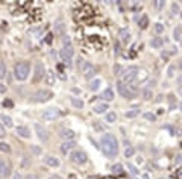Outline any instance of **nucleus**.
I'll use <instances>...</instances> for the list:
<instances>
[{
    "label": "nucleus",
    "mask_w": 182,
    "mask_h": 179,
    "mask_svg": "<svg viewBox=\"0 0 182 179\" xmlns=\"http://www.w3.org/2000/svg\"><path fill=\"white\" fill-rule=\"evenodd\" d=\"M100 147L102 152L108 156V158H114L118 153V141L114 134H105L100 140Z\"/></svg>",
    "instance_id": "nucleus-1"
},
{
    "label": "nucleus",
    "mask_w": 182,
    "mask_h": 179,
    "mask_svg": "<svg viewBox=\"0 0 182 179\" xmlns=\"http://www.w3.org/2000/svg\"><path fill=\"white\" fill-rule=\"evenodd\" d=\"M29 73H31V62L27 61H21V62H17L15 67H14V76L17 81L23 82L29 78Z\"/></svg>",
    "instance_id": "nucleus-2"
},
{
    "label": "nucleus",
    "mask_w": 182,
    "mask_h": 179,
    "mask_svg": "<svg viewBox=\"0 0 182 179\" xmlns=\"http://www.w3.org/2000/svg\"><path fill=\"white\" fill-rule=\"evenodd\" d=\"M138 73H140V68L135 67V65H131V67H128V68L122 73V76H120L118 81H120L122 84H125V85H129V84H132V82H136Z\"/></svg>",
    "instance_id": "nucleus-3"
},
{
    "label": "nucleus",
    "mask_w": 182,
    "mask_h": 179,
    "mask_svg": "<svg viewBox=\"0 0 182 179\" xmlns=\"http://www.w3.org/2000/svg\"><path fill=\"white\" fill-rule=\"evenodd\" d=\"M52 97H53V93H52L50 90L43 88V90L35 91L34 94H31V96H29V102H32V103H43V102L50 100Z\"/></svg>",
    "instance_id": "nucleus-4"
},
{
    "label": "nucleus",
    "mask_w": 182,
    "mask_h": 179,
    "mask_svg": "<svg viewBox=\"0 0 182 179\" xmlns=\"http://www.w3.org/2000/svg\"><path fill=\"white\" fill-rule=\"evenodd\" d=\"M70 159L78 166H84L88 161V155H87V152L84 149H75L71 152V155H70Z\"/></svg>",
    "instance_id": "nucleus-5"
},
{
    "label": "nucleus",
    "mask_w": 182,
    "mask_h": 179,
    "mask_svg": "<svg viewBox=\"0 0 182 179\" xmlns=\"http://www.w3.org/2000/svg\"><path fill=\"white\" fill-rule=\"evenodd\" d=\"M46 76H47V73H46L44 64H43L41 61L35 62V67H34V78H32V84H38V82H41V81H43V79L46 78Z\"/></svg>",
    "instance_id": "nucleus-6"
},
{
    "label": "nucleus",
    "mask_w": 182,
    "mask_h": 179,
    "mask_svg": "<svg viewBox=\"0 0 182 179\" xmlns=\"http://www.w3.org/2000/svg\"><path fill=\"white\" fill-rule=\"evenodd\" d=\"M73 55H75V49H73V46H64L61 50H59V56L64 59V62H65V65H71V58H73Z\"/></svg>",
    "instance_id": "nucleus-7"
},
{
    "label": "nucleus",
    "mask_w": 182,
    "mask_h": 179,
    "mask_svg": "<svg viewBox=\"0 0 182 179\" xmlns=\"http://www.w3.org/2000/svg\"><path fill=\"white\" fill-rule=\"evenodd\" d=\"M117 90H118V93H120V94H122V96H123L125 99H128V100H129V99H134V97L136 96V93H134L132 90L128 87V85L122 84L120 81L117 82Z\"/></svg>",
    "instance_id": "nucleus-8"
},
{
    "label": "nucleus",
    "mask_w": 182,
    "mask_h": 179,
    "mask_svg": "<svg viewBox=\"0 0 182 179\" xmlns=\"http://www.w3.org/2000/svg\"><path fill=\"white\" fill-rule=\"evenodd\" d=\"M81 67H82V71H84L85 79H87V81H91V78L96 75V67H94L91 62H84Z\"/></svg>",
    "instance_id": "nucleus-9"
},
{
    "label": "nucleus",
    "mask_w": 182,
    "mask_h": 179,
    "mask_svg": "<svg viewBox=\"0 0 182 179\" xmlns=\"http://www.w3.org/2000/svg\"><path fill=\"white\" fill-rule=\"evenodd\" d=\"M35 132H37V137L40 138V141H43V143H47V141H49V131L46 129L43 125L35 123Z\"/></svg>",
    "instance_id": "nucleus-10"
},
{
    "label": "nucleus",
    "mask_w": 182,
    "mask_h": 179,
    "mask_svg": "<svg viewBox=\"0 0 182 179\" xmlns=\"http://www.w3.org/2000/svg\"><path fill=\"white\" fill-rule=\"evenodd\" d=\"M59 137H61L64 141H73V140L76 138V132H75L73 129H70V128H64V129H61Z\"/></svg>",
    "instance_id": "nucleus-11"
},
{
    "label": "nucleus",
    "mask_w": 182,
    "mask_h": 179,
    "mask_svg": "<svg viewBox=\"0 0 182 179\" xmlns=\"http://www.w3.org/2000/svg\"><path fill=\"white\" fill-rule=\"evenodd\" d=\"M11 173V164L6 163L3 158H0V178H6Z\"/></svg>",
    "instance_id": "nucleus-12"
},
{
    "label": "nucleus",
    "mask_w": 182,
    "mask_h": 179,
    "mask_svg": "<svg viewBox=\"0 0 182 179\" xmlns=\"http://www.w3.org/2000/svg\"><path fill=\"white\" fill-rule=\"evenodd\" d=\"M44 164H46V166H49V167L56 169V167H59V166H61V161H59L56 156H53V155H47V156L44 158Z\"/></svg>",
    "instance_id": "nucleus-13"
},
{
    "label": "nucleus",
    "mask_w": 182,
    "mask_h": 179,
    "mask_svg": "<svg viewBox=\"0 0 182 179\" xmlns=\"http://www.w3.org/2000/svg\"><path fill=\"white\" fill-rule=\"evenodd\" d=\"M15 132H17L18 137H21V138H31V129H29L26 125L17 126V128H15Z\"/></svg>",
    "instance_id": "nucleus-14"
},
{
    "label": "nucleus",
    "mask_w": 182,
    "mask_h": 179,
    "mask_svg": "<svg viewBox=\"0 0 182 179\" xmlns=\"http://www.w3.org/2000/svg\"><path fill=\"white\" fill-rule=\"evenodd\" d=\"M61 115V112L58 111V109H55V108H52V109H47L43 112V119L44 120H55V119H58Z\"/></svg>",
    "instance_id": "nucleus-15"
},
{
    "label": "nucleus",
    "mask_w": 182,
    "mask_h": 179,
    "mask_svg": "<svg viewBox=\"0 0 182 179\" xmlns=\"http://www.w3.org/2000/svg\"><path fill=\"white\" fill-rule=\"evenodd\" d=\"M100 97H102V100H105L106 103H109V102H112L114 100V91L111 87H108V88L103 90V93L100 94Z\"/></svg>",
    "instance_id": "nucleus-16"
},
{
    "label": "nucleus",
    "mask_w": 182,
    "mask_h": 179,
    "mask_svg": "<svg viewBox=\"0 0 182 179\" xmlns=\"http://www.w3.org/2000/svg\"><path fill=\"white\" fill-rule=\"evenodd\" d=\"M76 147V143L75 141H64L62 144H61V153H64V155H67L71 149H75Z\"/></svg>",
    "instance_id": "nucleus-17"
},
{
    "label": "nucleus",
    "mask_w": 182,
    "mask_h": 179,
    "mask_svg": "<svg viewBox=\"0 0 182 179\" xmlns=\"http://www.w3.org/2000/svg\"><path fill=\"white\" fill-rule=\"evenodd\" d=\"M108 109H109V106H108V103H106V102H102V103H99V105H96L93 111H94L96 114H103V112L106 114V112H108Z\"/></svg>",
    "instance_id": "nucleus-18"
},
{
    "label": "nucleus",
    "mask_w": 182,
    "mask_h": 179,
    "mask_svg": "<svg viewBox=\"0 0 182 179\" xmlns=\"http://www.w3.org/2000/svg\"><path fill=\"white\" fill-rule=\"evenodd\" d=\"M0 122H2V125L6 126V128H14L12 119H11L9 115H6V114H2V115H0Z\"/></svg>",
    "instance_id": "nucleus-19"
},
{
    "label": "nucleus",
    "mask_w": 182,
    "mask_h": 179,
    "mask_svg": "<svg viewBox=\"0 0 182 179\" xmlns=\"http://www.w3.org/2000/svg\"><path fill=\"white\" fill-rule=\"evenodd\" d=\"M118 35H120V40H122L123 43H128V41L131 40V34H129V31L125 29V27H122V29L118 31Z\"/></svg>",
    "instance_id": "nucleus-20"
},
{
    "label": "nucleus",
    "mask_w": 182,
    "mask_h": 179,
    "mask_svg": "<svg viewBox=\"0 0 182 179\" xmlns=\"http://www.w3.org/2000/svg\"><path fill=\"white\" fill-rule=\"evenodd\" d=\"M150 46H152L153 49H161V47L164 46V40H162L161 37L152 38V40H150Z\"/></svg>",
    "instance_id": "nucleus-21"
},
{
    "label": "nucleus",
    "mask_w": 182,
    "mask_h": 179,
    "mask_svg": "<svg viewBox=\"0 0 182 179\" xmlns=\"http://www.w3.org/2000/svg\"><path fill=\"white\" fill-rule=\"evenodd\" d=\"M0 152L2 153H11L12 149H11V144L5 143V141H0Z\"/></svg>",
    "instance_id": "nucleus-22"
},
{
    "label": "nucleus",
    "mask_w": 182,
    "mask_h": 179,
    "mask_svg": "<svg viewBox=\"0 0 182 179\" xmlns=\"http://www.w3.org/2000/svg\"><path fill=\"white\" fill-rule=\"evenodd\" d=\"M71 105H73L75 108H78V109H82V108H84V100H81L79 97H73V99H71Z\"/></svg>",
    "instance_id": "nucleus-23"
},
{
    "label": "nucleus",
    "mask_w": 182,
    "mask_h": 179,
    "mask_svg": "<svg viewBox=\"0 0 182 179\" xmlns=\"http://www.w3.org/2000/svg\"><path fill=\"white\" fill-rule=\"evenodd\" d=\"M105 119H106V122H108V123H114V122L117 120V114H115V112H112V111H108V112L105 114Z\"/></svg>",
    "instance_id": "nucleus-24"
},
{
    "label": "nucleus",
    "mask_w": 182,
    "mask_h": 179,
    "mask_svg": "<svg viewBox=\"0 0 182 179\" xmlns=\"http://www.w3.org/2000/svg\"><path fill=\"white\" fill-rule=\"evenodd\" d=\"M173 38L176 41H181L182 40V27L181 26H176V29L173 31Z\"/></svg>",
    "instance_id": "nucleus-25"
},
{
    "label": "nucleus",
    "mask_w": 182,
    "mask_h": 179,
    "mask_svg": "<svg viewBox=\"0 0 182 179\" xmlns=\"http://www.w3.org/2000/svg\"><path fill=\"white\" fill-rule=\"evenodd\" d=\"M175 75H176V65H175V64H170L169 68H167V76H169L170 79H173Z\"/></svg>",
    "instance_id": "nucleus-26"
},
{
    "label": "nucleus",
    "mask_w": 182,
    "mask_h": 179,
    "mask_svg": "<svg viewBox=\"0 0 182 179\" xmlns=\"http://www.w3.org/2000/svg\"><path fill=\"white\" fill-rule=\"evenodd\" d=\"M147 71L146 70H140V73H138V76H136V81L141 84V82H144V81H147Z\"/></svg>",
    "instance_id": "nucleus-27"
},
{
    "label": "nucleus",
    "mask_w": 182,
    "mask_h": 179,
    "mask_svg": "<svg viewBox=\"0 0 182 179\" xmlns=\"http://www.w3.org/2000/svg\"><path fill=\"white\" fill-rule=\"evenodd\" d=\"M138 114H140V109H129V111L125 112V117L126 119H135Z\"/></svg>",
    "instance_id": "nucleus-28"
},
{
    "label": "nucleus",
    "mask_w": 182,
    "mask_h": 179,
    "mask_svg": "<svg viewBox=\"0 0 182 179\" xmlns=\"http://www.w3.org/2000/svg\"><path fill=\"white\" fill-rule=\"evenodd\" d=\"M138 24H140V27H141V29H146V27H147V24H149V18H147V15H143V17L140 18Z\"/></svg>",
    "instance_id": "nucleus-29"
},
{
    "label": "nucleus",
    "mask_w": 182,
    "mask_h": 179,
    "mask_svg": "<svg viewBox=\"0 0 182 179\" xmlns=\"http://www.w3.org/2000/svg\"><path fill=\"white\" fill-rule=\"evenodd\" d=\"M152 96H153L152 88H144V90H143V99H144V100H150V99H152Z\"/></svg>",
    "instance_id": "nucleus-30"
},
{
    "label": "nucleus",
    "mask_w": 182,
    "mask_h": 179,
    "mask_svg": "<svg viewBox=\"0 0 182 179\" xmlns=\"http://www.w3.org/2000/svg\"><path fill=\"white\" fill-rule=\"evenodd\" d=\"M164 29H166V27H164V24H162V23H155V26H153V31H155V34H158V35H159V34H162V32H164Z\"/></svg>",
    "instance_id": "nucleus-31"
},
{
    "label": "nucleus",
    "mask_w": 182,
    "mask_h": 179,
    "mask_svg": "<svg viewBox=\"0 0 182 179\" xmlns=\"http://www.w3.org/2000/svg\"><path fill=\"white\" fill-rule=\"evenodd\" d=\"M128 170H129L131 175H134V176H138V175H140V170L136 169L134 164H131V163H128Z\"/></svg>",
    "instance_id": "nucleus-32"
},
{
    "label": "nucleus",
    "mask_w": 182,
    "mask_h": 179,
    "mask_svg": "<svg viewBox=\"0 0 182 179\" xmlns=\"http://www.w3.org/2000/svg\"><path fill=\"white\" fill-rule=\"evenodd\" d=\"M99 87H100V79H93V81H91V84H90L91 91H97Z\"/></svg>",
    "instance_id": "nucleus-33"
},
{
    "label": "nucleus",
    "mask_w": 182,
    "mask_h": 179,
    "mask_svg": "<svg viewBox=\"0 0 182 179\" xmlns=\"http://www.w3.org/2000/svg\"><path fill=\"white\" fill-rule=\"evenodd\" d=\"M6 78V64L3 61H0V79Z\"/></svg>",
    "instance_id": "nucleus-34"
},
{
    "label": "nucleus",
    "mask_w": 182,
    "mask_h": 179,
    "mask_svg": "<svg viewBox=\"0 0 182 179\" xmlns=\"http://www.w3.org/2000/svg\"><path fill=\"white\" fill-rule=\"evenodd\" d=\"M134 153H135V149H134L132 146H128V147L125 149V156H126V158H131Z\"/></svg>",
    "instance_id": "nucleus-35"
},
{
    "label": "nucleus",
    "mask_w": 182,
    "mask_h": 179,
    "mask_svg": "<svg viewBox=\"0 0 182 179\" xmlns=\"http://www.w3.org/2000/svg\"><path fill=\"white\" fill-rule=\"evenodd\" d=\"M46 82H47V85H53V84H55V75H53V73H47Z\"/></svg>",
    "instance_id": "nucleus-36"
},
{
    "label": "nucleus",
    "mask_w": 182,
    "mask_h": 179,
    "mask_svg": "<svg viewBox=\"0 0 182 179\" xmlns=\"http://www.w3.org/2000/svg\"><path fill=\"white\" fill-rule=\"evenodd\" d=\"M111 170H112V173H122L123 172V166L122 164H114L111 167Z\"/></svg>",
    "instance_id": "nucleus-37"
},
{
    "label": "nucleus",
    "mask_w": 182,
    "mask_h": 179,
    "mask_svg": "<svg viewBox=\"0 0 182 179\" xmlns=\"http://www.w3.org/2000/svg\"><path fill=\"white\" fill-rule=\"evenodd\" d=\"M125 70L122 68V65L120 64H115L114 65V73H115V76H122V73H123Z\"/></svg>",
    "instance_id": "nucleus-38"
},
{
    "label": "nucleus",
    "mask_w": 182,
    "mask_h": 179,
    "mask_svg": "<svg viewBox=\"0 0 182 179\" xmlns=\"http://www.w3.org/2000/svg\"><path fill=\"white\" fill-rule=\"evenodd\" d=\"M62 32H64V24H62V21H58L56 23V34L61 35Z\"/></svg>",
    "instance_id": "nucleus-39"
},
{
    "label": "nucleus",
    "mask_w": 182,
    "mask_h": 179,
    "mask_svg": "<svg viewBox=\"0 0 182 179\" xmlns=\"http://www.w3.org/2000/svg\"><path fill=\"white\" fill-rule=\"evenodd\" d=\"M3 106H5V108H12V106H14V103L11 102V99H6V100L3 102Z\"/></svg>",
    "instance_id": "nucleus-40"
},
{
    "label": "nucleus",
    "mask_w": 182,
    "mask_h": 179,
    "mask_svg": "<svg viewBox=\"0 0 182 179\" xmlns=\"http://www.w3.org/2000/svg\"><path fill=\"white\" fill-rule=\"evenodd\" d=\"M24 179H41L38 175H34V173H27L26 176H24Z\"/></svg>",
    "instance_id": "nucleus-41"
},
{
    "label": "nucleus",
    "mask_w": 182,
    "mask_h": 179,
    "mask_svg": "<svg viewBox=\"0 0 182 179\" xmlns=\"http://www.w3.org/2000/svg\"><path fill=\"white\" fill-rule=\"evenodd\" d=\"M5 135H6V128H5V126L0 123V138H3Z\"/></svg>",
    "instance_id": "nucleus-42"
},
{
    "label": "nucleus",
    "mask_w": 182,
    "mask_h": 179,
    "mask_svg": "<svg viewBox=\"0 0 182 179\" xmlns=\"http://www.w3.org/2000/svg\"><path fill=\"white\" fill-rule=\"evenodd\" d=\"M31 149H32V152H34L35 155H40V153H41V149H40L38 146H32Z\"/></svg>",
    "instance_id": "nucleus-43"
},
{
    "label": "nucleus",
    "mask_w": 182,
    "mask_h": 179,
    "mask_svg": "<svg viewBox=\"0 0 182 179\" xmlns=\"http://www.w3.org/2000/svg\"><path fill=\"white\" fill-rule=\"evenodd\" d=\"M144 117H146L147 120H152V122L155 120V115H153V114H150V112H144Z\"/></svg>",
    "instance_id": "nucleus-44"
},
{
    "label": "nucleus",
    "mask_w": 182,
    "mask_h": 179,
    "mask_svg": "<svg viewBox=\"0 0 182 179\" xmlns=\"http://www.w3.org/2000/svg\"><path fill=\"white\" fill-rule=\"evenodd\" d=\"M6 85H5V84H2V82H0V94H5V93H6Z\"/></svg>",
    "instance_id": "nucleus-45"
},
{
    "label": "nucleus",
    "mask_w": 182,
    "mask_h": 179,
    "mask_svg": "<svg viewBox=\"0 0 182 179\" xmlns=\"http://www.w3.org/2000/svg\"><path fill=\"white\" fill-rule=\"evenodd\" d=\"M172 11H173V12H178V11H179V6H178L176 3H173V5H172Z\"/></svg>",
    "instance_id": "nucleus-46"
},
{
    "label": "nucleus",
    "mask_w": 182,
    "mask_h": 179,
    "mask_svg": "<svg viewBox=\"0 0 182 179\" xmlns=\"http://www.w3.org/2000/svg\"><path fill=\"white\" fill-rule=\"evenodd\" d=\"M49 179H62V178H61L59 175H52V176H50Z\"/></svg>",
    "instance_id": "nucleus-47"
},
{
    "label": "nucleus",
    "mask_w": 182,
    "mask_h": 179,
    "mask_svg": "<svg viewBox=\"0 0 182 179\" xmlns=\"http://www.w3.org/2000/svg\"><path fill=\"white\" fill-rule=\"evenodd\" d=\"M162 3H164V2H156V8L161 9V8H162Z\"/></svg>",
    "instance_id": "nucleus-48"
},
{
    "label": "nucleus",
    "mask_w": 182,
    "mask_h": 179,
    "mask_svg": "<svg viewBox=\"0 0 182 179\" xmlns=\"http://www.w3.org/2000/svg\"><path fill=\"white\" fill-rule=\"evenodd\" d=\"M14 179H21V176H20L18 173H15V175H14Z\"/></svg>",
    "instance_id": "nucleus-49"
},
{
    "label": "nucleus",
    "mask_w": 182,
    "mask_h": 179,
    "mask_svg": "<svg viewBox=\"0 0 182 179\" xmlns=\"http://www.w3.org/2000/svg\"><path fill=\"white\" fill-rule=\"evenodd\" d=\"M143 179H149V175H147V173H144V175H143Z\"/></svg>",
    "instance_id": "nucleus-50"
},
{
    "label": "nucleus",
    "mask_w": 182,
    "mask_h": 179,
    "mask_svg": "<svg viewBox=\"0 0 182 179\" xmlns=\"http://www.w3.org/2000/svg\"><path fill=\"white\" fill-rule=\"evenodd\" d=\"M178 82H179V84H182V76H179V78H178Z\"/></svg>",
    "instance_id": "nucleus-51"
},
{
    "label": "nucleus",
    "mask_w": 182,
    "mask_h": 179,
    "mask_svg": "<svg viewBox=\"0 0 182 179\" xmlns=\"http://www.w3.org/2000/svg\"><path fill=\"white\" fill-rule=\"evenodd\" d=\"M179 68H182V59L179 61Z\"/></svg>",
    "instance_id": "nucleus-52"
},
{
    "label": "nucleus",
    "mask_w": 182,
    "mask_h": 179,
    "mask_svg": "<svg viewBox=\"0 0 182 179\" xmlns=\"http://www.w3.org/2000/svg\"><path fill=\"white\" fill-rule=\"evenodd\" d=\"M179 108H181V111H182V100H181V103H179Z\"/></svg>",
    "instance_id": "nucleus-53"
},
{
    "label": "nucleus",
    "mask_w": 182,
    "mask_h": 179,
    "mask_svg": "<svg viewBox=\"0 0 182 179\" xmlns=\"http://www.w3.org/2000/svg\"><path fill=\"white\" fill-rule=\"evenodd\" d=\"M179 93H181V94H182V87H181V88H179Z\"/></svg>",
    "instance_id": "nucleus-54"
},
{
    "label": "nucleus",
    "mask_w": 182,
    "mask_h": 179,
    "mask_svg": "<svg viewBox=\"0 0 182 179\" xmlns=\"http://www.w3.org/2000/svg\"><path fill=\"white\" fill-rule=\"evenodd\" d=\"M179 43H181V46H182V40H181V41H179Z\"/></svg>",
    "instance_id": "nucleus-55"
}]
</instances>
